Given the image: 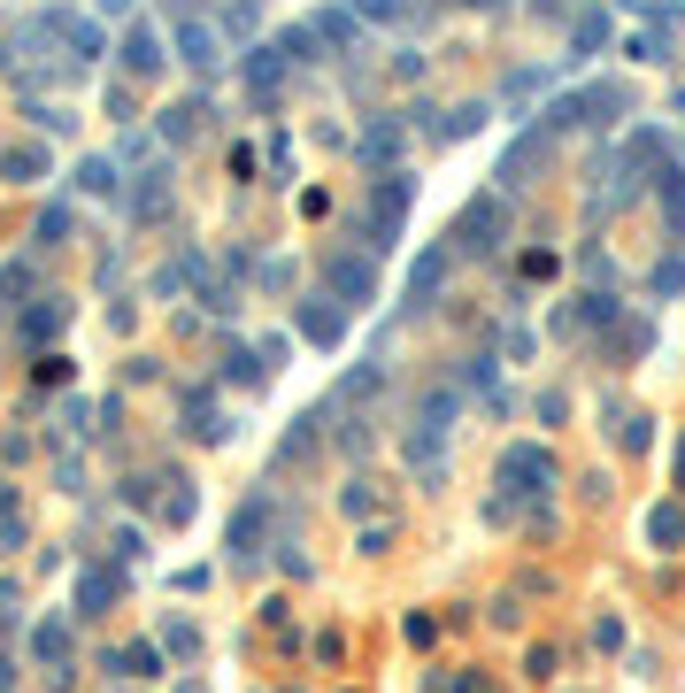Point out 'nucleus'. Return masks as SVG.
Here are the masks:
<instances>
[{
    "label": "nucleus",
    "mask_w": 685,
    "mask_h": 693,
    "mask_svg": "<svg viewBox=\"0 0 685 693\" xmlns=\"http://www.w3.org/2000/svg\"><path fill=\"white\" fill-rule=\"evenodd\" d=\"M408 169H385V178H370V216H363V239H370V254H385L393 239H401V216H408Z\"/></svg>",
    "instance_id": "obj_1"
},
{
    "label": "nucleus",
    "mask_w": 685,
    "mask_h": 693,
    "mask_svg": "<svg viewBox=\"0 0 685 693\" xmlns=\"http://www.w3.org/2000/svg\"><path fill=\"white\" fill-rule=\"evenodd\" d=\"M508 193H478L462 216H455V254H493V247H508Z\"/></svg>",
    "instance_id": "obj_2"
},
{
    "label": "nucleus",
    "mask_w": 685,
    "mask_h": 693,
    "mask_svg": "<svg viewBox=\"0 0 685 693\" xmlns=\"http://www.w3.org/2000/svg\"><path fill=\"white\" fill-rule=\"evenodd\" d=\"M624 109H632L624 85H585V93H562V101L547 109V131H570V124H617Z\"/></svg>",
    "instance_id": "obj_3"
},
{
    "label": "nucleus",
    "mask_w": 685,
    "mask_h": 693,
    "mask_svg": "<svg viewBox=\"0 0 685 693\" xmlns=\"http://www.w3.org/2000/svg\"><path fill=\"white\" fill-rule=\"evenodd\" d=\"M493 486H500L508 501H532V493H547V486H555V455H547V448H500Z\"/></svg>",
    "instance_id": "obj_4"
},
{
    "label": "nucleus",
    "mask_w": 685,
    "mask_h": 693,
    "mask_svg": "<svg viewBox=\"0 0 685 693\" xmlns=\"http://www.w3.org/2000/svg\"><path fill=\"white\" fill-rule=\"evenodd\" d=\"M324 278H331V301L339 308H370L378 301V254H331Z\"/></svg>",
    "instance_id": "obj_5"
},
{
    "label": "nucleus",
    "mask_w": 685,
    "mask_h": 693,
    "mask_svg": "<svg viewBox=\"0 0 685 693\" xmlns=\"http://www.w3.org/2000/svg\"><path fill=\"white\" fill-rule=\"evenodd\" d=\"M263 540H270V493H254L239 516H231V563H263Z\"/></svg>",
    "instance_id": "obj_6"
},
{
    "label": "nucleus",
    "mask_w": 685,
    "mask_h": 693,
    "mask_svg": "<svg viewBox=\"0 0 685 693\" xmlns=\"http://www.w3.org/2000/svg\"><path fill=\"white\" fill-rule=\"evenodd\" d=\"M655 162H662V131H632L624 162H617V201H639V186H647L639 169H655Z\"/></svg>",
    "instance_id": "obj_7"
},
{
    "label": "nucleus",
    "mask_w": 685,
    "mask_h": 693,
    "mask_svg": "<svg viewBox=\"0 0 685 693\" xmlns=\"http://www.w3.org/2000/svg\"><path fill=\"white\" fill-rule=\"evenodd\" d=\"M547 147H555V131H547V124H540V131H524L517 147L500 154V186H508V193H517V186H532V169L547 162Z\"/></svg>",
    "instance_id": "obj_8"
},
{
    "label": "nucleus",
    "mask_w": 685,
    "mask_h": 693,
    "mask_svg": "<svg viewBox=\"0 0 685 693\" xmlns=\"http://www.w3.org/2000/svg\"><path fill=\"white\" fill-rule=\"evenodd\" d=\"M286 70H293V54H286V47H278V39H270V47H254V54H246V85H254V101H263V109H270V101H278V85H286Z\"/></svg>",
    "instance_id": "obj_9"
},
{
    "label": "nucleus",
    "mask_w": 685,
    "mask_h": 693,
    "mask_svg": "<svg viewBox=\"0 0 685 693\" xmlns=\"http://www.w3.org/2000/svg\"><path fill=\"white\" fill-rule=\"evenodd\" d=\"M293 324H301V339H308V346H339V331H347L339 301H324V293H316V301H301V316H293Z\"/></svg>",
    "instance_id": "obj_10"
},
{
    "label": "nucleus",
    "mask_w": 685,
    "mask_h": 693,
    "mask_svg": "<svg viewBox=\"0 0 685 693\" xmlns=\"http://www.w3.org/2000/svg\"><path fill=\"white\" fill-rule=\"evenodd\" d=\"M601 346H609V355H617V363H639V355H647V346H655V324H647V316H617Z\"/></svg>",
    "instance_id": "obj_11"
},
{
    "label": "nucleus",
    "mask_w": 685,
    "mask_h": 693,
    "mask_svg": "<svg viewBox=\"0 0 685 693\" xmlns=\"http://www.w3.org/2000/svg\"><path fill=\"white\" fill-rule=\"evenodd\" d=\"M647 547H655V555H677V547H685V508H677V501H655V508H647Z\"/></svg>",
    "instance_id": "obj_12"
},
{
    "label": "nucleus",
    "mask_w": 685,
    "mask_h": 693,
    "mask_svg": "<svg viewBox=\"0 0 685 693\" xmlns=\"http://www.w3.org/2000/svg\"><path fill=\"white\" fill-rule=\"evenodd\" d=\"M178 54H186L193 70H216V62H224V47H216V32H208L201 16H178Z\"/></svg>",
    "instance_id": "obj_13"
},
{
    "label": "nucleus",
    "mask_w": 685,
    "mask_h": 693,
    "mask_svg": "<svg viewBox=\"0 0 685 693\" xmlns=\"http://www.w3.org/2000/svg\"><path fill=\"white\" fill-rule=\"evenodd\" d=\"M447 270H455V247H432V254L408 270V293H416V301H432V293L447 286Z\"/></svg>",
    "instance_id": "obj_14"
},
{
    "label": "nucleus",
    "mask_w": 685,
    "mask_h": 693,
    "mask_svg": "<svg viewBox=\"0 0 685 693\" xmlns=\"http://www.w3.org/2000/svg\"><path fill=\"white\" fill-rule=\"evenodd\" d=\"M655 201H662V224H670V239H685V169L670 162L662 178H655Z\"/></svg>",
    "instance_id": "obj_15"
},
{
    "label": "nucleus",
    "mask_w": 685,
    "mask_h": 693,
    "mask_svg": "<svg viewBox=\"0 0 685 693\" xmlns=\"http://www.w3.org/2000/svg\"><path fill=\"white\" fill-rule=\"evenodd\" d=\"M109 601H116V578H109V570H85V578H77V617H101Z\"/></svg>",
    "instance_id": "obj_16"
},
{
    "label": "nucleus",
    "mask_w": 685,
    "mask_h": 693,
    "mask_svg": "<svg viewBox=\"0 0 685 693\" xmlns=\"http://www.w3.org/2000/svg\"><path fill=\"white\" fill-rule=\"evenodd\" d=\"M124 70H131V77H154V70H162V47H154V32H147V24L124 39Z\"/></svg>",
    "instance_id": "obj_17"
},
{
    "label": "nucleus",
    "mask_w": 685,
    "mask_h": 693,
    "mask_svg": "<svg viewBox=\"0 0 685 693\" xmlns=\"http://www.w3.org/2000/svg\"><path fill=\"white\" fill-rule=\"evenodd\" d=\"M601 47H609V16H578V24H570V62L601 54Z\"/></svg>",
    "instance_id": "obj_18"
},
{
    "label": "nucleus",
    "mask_w": 685,
    "mask_h": 693,
    "mask_svg": "<svg viewBox=\"0 0 685 693\" xmlns=\"http://www.w3.org/2000/svg\"><path fill=\"white\" fill-rule=\"evenodd\" d=\"M647 293H655V301H677V293H685V254H662V263L647 270Z\"/></svg>",
    "instance_id": "obj_19"
},
{
    "label": "nucleus",
    "mask_w": 685,
    "mask_h": 693,
    "mask_svg": "<svg viewBox=\"0 0 685 693\" xmlns=\"http://www.w3.org/2000/svg\"><path fill=\"white\" fill-rule=\"evenodd\" d=\"M162 193H169V178H162V169H147L139 193H131V216H139V224H154V216H162Z\"/></svg>",
    "instance_id": "obj_20"
},
{
    "label": "nucleus",
    "mask_w": 685,
    "mask_h": 693,
    "mask_svg": "<svg viewBox=\"0 0 685 693\" xmlns=\"http://www.w3.org/2000/svg\"><path fill=\"white\" fill-rule=\"evenodd\" d=\"M401 154V124H378L370 139H363V162H378V178H385V162Z\"/></svg>",
    "instance_id": "obj_21"
},
{
    "label": "nucleus",
    "mask_w": 685,
    "mask_h": 693,
    "mask_svg": "<svg viewBox=\"0 0 685 693\" xmlns=\"http://www.w3.org/2000/svg\"><path fill=\"white\" fill-rule=\"evenodd\" d=\"M31 655L39 663H69V625H39L31 632Z\"/></svg>",
    "instance_id": "obj_22"
},
{
    "label": "nucleus",
    "mask_w": 685,
    "mask_h": 693,
    "mask_svg": "<svg viewBox=\"0 0 685 693\" xmlns=\"http://www.w3.org/2000/svg\"><path fill=\"white\" fill-rule=\"evenodd\" d=\"M201 116H208L201 101H178V109L162 116V139H193V131H201Z\"/></svg>",
    "instance_id": "obj_23"
},
{
    "label": "nucleus",
    "mask_w": 685,
    "mask_h": 693,
    "mask_svg": "<svg viewBox=\"0 0 685 693\" xmlns=\"http://www.w3.org/2000/svg\"><path fill=\"white\" fill-rule=\"evenodd\" d=\"M39 169H47L39 147H9V154H0V178H39Z\"/></svg>",
    "instance_id": "obj_24"
},
{
    "label": "nucleus",
    "mask_w": 685,
    "mask_h": 693,
    "mask_svg": "<svg viewBox=\"0 0 685 693\" xmlns=\"http://www.w3.org/2000/svg\"><path fill=\"white\" fill-rule=\"evenodd\" d=\"M547 324H555V339H585V331H593V324H585V301H562Z\"/></svg>",
    "instance_id": "obj_25"
},
{
    "label": "nucleus",
    "mask_w": 685,
    "mask_h": 693,
    "mask_svg": "<svg viewBox=\"0 0 685 693\" xmlns=\"http://www.w3.org/2000/svg\"><path fill=\"white\" fill-rule=\"evenodd\" d=\"M77 186H85V193H116L124 178H116V162H85V169H77Z\"/></svg>",
    "instance_id": "obj_26"
},
{
    "label": "nucleus",
    "mask_w": 685,
    "mask_h": 693,
    "mask_svg": "<svg viewBox=\"0 0 685 693\" xmlns=\"http://www.w3.org/2000/svg\"><path fill=\"white\" fill-rule=\"evenodd\" d=\"M54 331H62V308H31L24 316V339H54Z\"/></svg>",
    "instance_id": "obj_27"
},
{
    "label": "nucleus",
    "mask_w": 685,
    "mask_h": 693,
    "mask_svg": "<svg viewBox=\"0 0 685 693\" xmlns=\"http://www.w3.org/2000/svg\"><path fill=\"white\" fill-rule=\"evenodd\" d=\"M116 670H131V678H154V647H124V655H116Z\"/></svg>",
    "instance_id": "obj_28"
},
{
    "label": "nucleus",
    "mask_w": 685,
    "mask_h": 693,
    "mask_svg": "<svg viewBox=\"0 0 685 693\" xmlns=\"http://www.w3.org/2000/svg\"><path fill=\"white\" fill-rule=\"evenodd\" d=\"M647 440H655L647 416H624V455H647Z\"/></svg>",
    "instance_id": "obj_29"
},
{
    "label": "nucleus",
    "mask_w": 685,
    "mask_h": 693,
    "mask_svg": "<svg viewBox=\"0 0 685 693\" xmlns=\"http://www.w3.org/2000/svg\"><path fill=\"white\" fill-rule=\"evenodd\" d=\"M162 647H169V655H193V647H201V632H193V625H169V632H162Z\"/></svg>",
    "instance_id": "obj_30"
},
{
    "label": "nucleus",
    "mask_w": 685,
    "mask_h": 693,
    "mask_svg": "<svg viewBox=\"0 0 685 693\" xmlns=\"http://www.w3.org/2000/svg\"><path fill=\"white\" fill-rule=\"evenodd\" d=\"M316 32H324V39H339V47H347V39H355V24H347V16H339V9H331V16H316Z\"/></svg>",
    "instance_id": "obj_31"
},
{
    "label": "nucleus",
    "mask_w": 685,
    "mask_h": 693,
    "mask_svg": "<svg viewBox=\"0 0 685 693\" xmlns=\"http://www.w3.org/2000/svg\"><path fill=\"white\" fill-rule=\"evenodd\" d=\"M24 286H31V270H24V263H16V270H9V278H0V308H16V293H24Z\"/></svg>",
    "instance_id": "obj_32"
},
{
    "label": "nucleus",
    "mask_w": 685,
    "mask_h": 693,
    "mask_svg": "<svg viewBox=\"0 0 685 693\" xmlns=\"http://www.w3.org/2000/svg\"><path fill=\"white\" fill-rule=\"evenodd\" d=\"M363 16H401V0H363Z\"/></svg>",
    "instance_id": "obj_33"
},
{
    "label": "nucleus",
    "mask_w": 685,
    "mask_h": 693,
    "mask_svg": "<svg viewBox=\"0 0 685 693\" xmlns=\"http://www.w3.org/2000/svg\"><path fill=\"white\" fill-rule=\"evenodd\" d=\"M455 693H493V685H485L478 670H462V685H455Z\"/></svg>",
    "instance_id": "obj_34"
},
{
    "label": "nucleus",
    "mask_w": 685,
    "mask_h": 693,
    "mask_svg": "<svg viewBox=\"0 0 685 693\" xmlns=\"http://www.w3.org/2000/svg\"><path fill=\"white\" fill-rule=\"evenodd\" d=\"M677 493H685V431H677Z\"/></svg>",
    "instance_id": "obj_35"
},
{
    "label": "nucleus",
    "mask_w": 685,
    "mask_h": 693,
    "mask_svg": "<svg viewBox=\"0 0 685 693\" xmlns=\"http://www.w3.org/2000/svg\"><path fill=\"white\" fill-rule=\"evenodd\" d=\"M423 693H455V685H447V678H432V685H423Z\"/></svg>",
    "instance_id": "obj_36"
},
{
    "label": "nucleus",
    "mask_w": 685,
    "mask_h": 693,
    "mask_svg": "<svg viewBox=\"0 0 685 693\" xmlns=\"http://www.w3.org/2000/svg\"><path fill=\"white\" fill-rule=\"evenodd\" d=\"M0 693H9V663H0Z\"/></svg>",
    "instance_id": "obj_37"
}]
</instances>
